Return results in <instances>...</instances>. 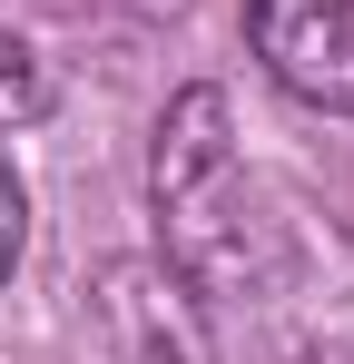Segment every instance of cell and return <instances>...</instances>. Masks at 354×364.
Wrapping results in <instances>:
<instances>
[{"label":"cell","mask_w":354,"mask_h":364,"mask_svg":"<svg viewBox=\"0 0 354 364\" xmlns=\"http://www.w3.org/2000/svg\"><path fill=\"white\" fill-rule=\"evenodd\" d=\"M40 109H50V60H40V40H30V20L0 10V128L40 119Z\"/></svg>","instance_id":"obj_3"},{"label":"cell","mask_w":354,"mask_h":364,"mask_svg":"<svg viewBox=\"0 0 354 364\" xmlns=\"http://www.w3.org/2000/svg\"><path fill=\"white\" fill-rule=\"evenodd\" d=\"M246 40L305 109H354V0H246Z\"/></svg>","instance_id":"obj_2"},{"label":"cell","mask_w":354,"mask_h":364,"mask_svg":"<svg viewBox=\"0 0 354 364\" xmlns=\"http://www.w3.org/2000/svg\"><path fill=\"white\" fill-rule=\"evenodd\" d=\"M10 266H20V178L0 168V286H10Z\"/></svg>","instance_id":"obj_4"},{"label":"cell","mask_w":354,"mask_h":364,"mask_svg":"<svg viewBox=\"0 0 354 364\" xmlns=\"http://www.w3.org/2000/svg\"><path fill=\"white\" fill-rule=\"evenodd\" d=\"M148 187H158L168 266L197 286V296H246V286H266V207H256V178H246V158H236L227 89L168 99Z\"/></svg>","instance_id":"obj_1"}]
</instances>
